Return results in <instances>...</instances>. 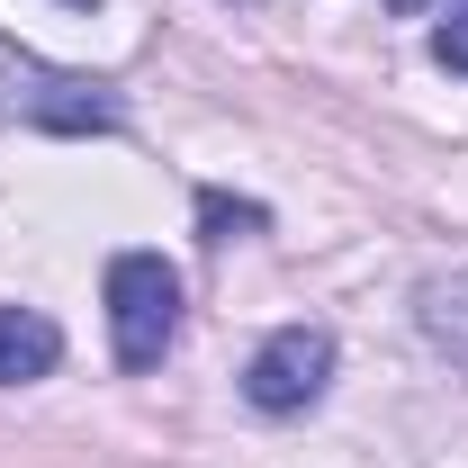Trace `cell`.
<instances>
[{
	"mask_svg": "<svg viewBox=\"0 0 468 468\" xmlns=\"http://www.w3.org/2000/svg\"><path fill=\"white\" fill-rule=\"evenodd\" d=\"M414 324H423V343H432V351L468 378V271L423 280V289H414Z\"/></svg>",
	"mask_w": 468,
	"mask_h": 468,
	"instance_id": "5",
	"label": "cell"
},
{
	"mask_svg": "<svg viewBox=\"0 0 468 468\" xmlns=\"http://www.w3.org/2000/svg\"><path fill=\"white\" fill-rule=\"evenodd\" d=\"M63 9H100V0H63Z\"/></svg>",
	"mask_w": 468,
	"mask_h": 468,
	"instance_id": "9",
	"label": "cell"
},
{
	"mask_svg": "<svg viewBox=\"0 0 468 468\" xmlns=\"http://www.w3.org/2000/svg\"><path fill=\"white\" fill-rule=\"evenodd\" d=\"M198 226H207V243H226V234H261L271 217H261L252 198H226V189H198Z\"/></svg>",
	"mask_w": 468,
	"mask_h": 468,
	"instance_id": "6",
	"label": "cell"
},
{
	"mask_svg": "<svg viewBox=\"0 0 468 468\" xmlns=\"http://www.w3.org/2000/svg\"><path fill=\"white\" fill-rule=\"evenodd\" d=\"M423 9H432V0H397V18H423Z\"/></svg>",
	"mask_w": 468,
	"mask_h": 468,
	"instance_id": "8",
	"label": "cell"
},
{
	"mask_svg": "<svg viewBox=\"0 0 468 468\" xmlns=\"http://www.w3.org/2000/svg\"><path fill=\"white\" fill-rule=\"evenodd\" d=\"M324 378H334V334L324 324H280L271 343L252 351L243 397H252V414H306L324 397Z\"/></svg>",
	"mask_w": 468,
	"mask_h": 468,
	"instance_id": "3",
	"label": "cell"
},
{
	"mask_svg": "<svg viewBox=\"0 0 468 468\" xmlns=\"http://www.w3.org/2000/svg\"><path fill=\"white\" fill-rule=\"evenodd\" d=\"M109 343H117V369H163V351L180 343V271L163 252L109 261Z\"/></svg>",
	"mask_w": 468,
	"mask_h": 468,
	"instance_id": "1",
	"label": "cell"
},
{
	"mask_svg": "<svg viewBox=\"0 0 468 468\" xmlns=\"http://www.w3.org/2000/svg\"><path fill=\"white\" fill-rule=\"evenodd\" d=\"M0 109L27 117V126H55V135H109L117 126V100L81 72H55V63L0 46Z\"/></svg>",
	"mask_w": 468,
	"mask_h": 468,
	"instance_id": "2",
	"label": "cell"
},
{
	"mask_svg": "<svg viewBox=\"0 0 468 468\" xmlns=\"http://www.w3.org/2000/svg\"><path fill=\"white\" fill-rule=\"evenodd\" d=\"M55 360H63L55 315H37V306H0V388H27V378H46Z\"/></svg>",
	"mask_w": 468,
	"mask_h": 468,
	"instance_id": "4",
	"label": "cell"
},
{
	"mask_svg": "<svg viewBox=\"0 0 468 468\" xmlns=\"http://www.w3.org/2000/svg\"><path fill=\"white\" fill-rule=\"evenodd\" d=\"M432 55H441V72H468V9H451L432 27Z\"/></svg>",
	"mask_w": 468,
	"mask_h": 468,
	"instance_id": "7",
	"label": "cell"
}]
</instances>
